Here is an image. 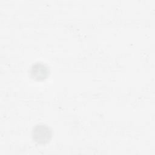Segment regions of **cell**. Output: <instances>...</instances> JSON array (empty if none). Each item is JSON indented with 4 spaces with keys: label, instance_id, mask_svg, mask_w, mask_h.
<instances>
[{
    "label": "cell",
    "instance_id": "6da1fadb",
    "mask_svg": "<svg viewBox=\"0 0 155 155\" xmlns=\"http://www.w3.org/2000/svg\"><path fill=\"white\" fill-rule=\"evenodd\" d=\"M51 132L49 128L44 125L36 126L33 130V137L36 142L39 143L48 142L51 137Z\"/></svg>",
    "mask_w": 155,
    "mask_h": 155
},
{
    "label": "cell",
    "instance_id": "7a4b0ae2",
    "mask_svg": "<svg viewBox=\"0 0 155 155\" xmlns=\"http://www.w3.org/2000/svg\"><path fill=\"white\" fill-rule=\"evenodd\" d=\"M31 73L33 74V77H35V78H37V77L38 79L43 78H44L46 77L47 69L43 65L36 64L33 65V67L31 68Z\"/></svg>",
    "mask_w": 155,
    "mask_h": 155
}]
</instances>
